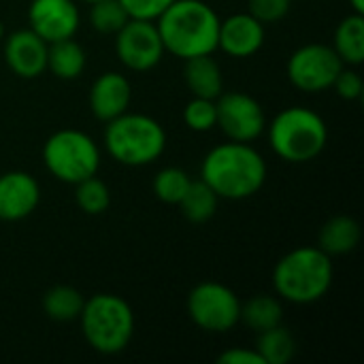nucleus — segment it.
<instances>
[{
	"label": "nucleus",
	"instance_id": "f257e3e1",
	"mask_svg": "<svg viewBox=\"0 0 364 364\" xmlns=\"http://www.w3.org/2000/svg\"><path fill=\"white\" fill-rule=\"evenodd\" d=\"M200 179L226 200H245L267 181V162L252 143L215 145L200 164Z\"/></svg>",
	"mask_w": 364,
	"mask_h": 364
},
{
	"label": "nucleus",
	"instance_id": "f03ea898",
	"mask_svg": "<svg viewBox=\"0 0 364 364\" xmlns=\"http://www.w3.org/2000/svg\"><path fill=\"white\" fill-rule=\"evenodd\" d=\"M166 53L181 60L207 55L218 49L220 17L203 0H175L156 19Z\"/></svg>",
	"mask_w": 364,
	"mask_h": 364
},
{
	"label": "nucleus",
	"instance_id": "7ed1b4c3",
	"mask_svg": "<svg viewBox=\"0 0 364 364\" xmlns=\"http://www.w3.org/2000/svg\"><path fill=\"white\" fill-rule=\"evenodd\" d=\"M335 269L328 254L320 247H296L273 269V288L282 301L311 305L322 301L333 286Z\"/></svg>",
	"mask_w": 364,
	"mask_h": 364
},
{
	"label": "nucleus",
	"instance_id": "20e7f679",
	"mask_svg": "<svg viewBox=\"0 0 364 364\" xmlns=\"http://www.w3.org/2000/svg\"><path fill=\"white\" fill-rule=\"evenodd\" d=\"M269 145L275 156L290 164L316 160L328 143V126L309 107H288L267 124Z\"/></svg>",
	"mask_w": 364,
	"mask_h": 364
},
{
	"label": "nucleus",
	"instance_id": "39448f33",
	"mask_svg": "<svg viewBox=\"0 0 364 364\" xmlns=\"http://www.w3.org/2000/svg\"><path fill=\"white\" fill-rule=\"evenodd\" d=\"M77 320L85 343L105 356L124 352L134 337L132 307L117 294L98 292L92 299H85Z\"/></svg>",
	"mask_w": 364,
	"mask_h": 364
},
{
	"label": "nucleus",
	"instance_id": "423d86ee",
	"mask_svg": "<svg viewBox=\"0 0 364 364\" xmlns=\"http://www.w3.org/2000/svg\"><path fill=\"white\" fill-rule=\"evenodd\" d=\"M105 147L124 166L154 164L166 149V132L158 119L143 113H122L107 122Z\"/></svg>",
	"mask_w": 364,
	"mask_h": 364
},
{
	"label": "nucleus",
	"instance_id": "0eeeda50",
	"mask_svg": "<svg viewBox=\"0 0 364 364\" xmlns=\"http://www.w3.org/2000/svg\"><path fill=\"white\" fill-rule=\"evenodd\" d=\"M45 168L62 183H79L100 168V149L83 130H55L43 145Z\"/></svg>",
	"mask_w": 364,
	"mask_h": 364
},
{
	"label": "nucleus",
	"instance_id": "6e6552de",
	"mask_svg": "<svg viewBox=\"0 0 364 364\" xmlns=\"http://www.w3.org/2000/svg\"><path fill=\"white\" fill-rule=\"evenodd\" d=\"M190 320L205 333H228L239 324L241 301L239 296L220 282L196 284L186 301Z\"/></svg>",
	"mask_w": 364,
	"mask_h": 364
},
{
	"label": "nucleus",
	"instance_id": "1a4fd4ad",
	"mask_svg": "<svg viewBox=\"0 0 364 364\" xmlns=\"http://www.w3.org/2000/svg\"><path fill=\"white\" fill-rule=\"evenodd\" d=\"M346 64L335 53L331 45L309 43L299 47L286 64V75L290 83L307 94H320L333 87L339 70Z\"/></svg>",
	"mask_w": 364,
	"mask_h": 364
},
{
	"label": "nucleus",
	"instance_id": "9d476101",
	"mask_svg": "<svg viewBox=\"0 0 364 364\" xmlns=\"http://www.w3.org/2000/svg\"><path fill=\"white\" fill-rule=\"evenodd\" d=\"M215 126L228 141L252 143L267 130L262 105L245 92H222L215 98Z\"/></svg>",
	"mask_w": 364,
	"mask_h": 364
},
{
	"label": "nucleus",
	"instance_id": "9b49d317",
	"mask_svg": "<svg viewBox=\"0 0 364 364\" xmlns=\"http://www.w3.org/2000/svg\"><path fill=\"white\" fill-rule=\"evenodd\" d=\"M164 53L166 51L156 21L128 19L115 34V55L128 70H151L160 64Z\"/></svg>",
	"mask_w": 364,
	"mask_h": 364
},
{
	"label": "nucleus",
	"instance_id": "f8f14e48",
	"mask_svg": "<svg viewBox=\"0 0 364 364\" xmlns=\"http://www.w3.org/2000/svg\"><path fill=\"white\" fill-rule=\"evenodd\" d=\"M28 23L43 41L55 43L77 34L81 13L77 0H32L28 6Z\"/></svg>",
	"mask_w": 364,
	"mask_h": 364
},
{
	"label": "nucleus",
	"instance_id": "ddd939ff",
	"mask_svg": "<svg viewBox=\"0 0 364 364\" xmlns=\"http://www.w3.org/2000/svg\"><path fill=\"white\" fill-rule=\"evenodd\" d=\"M47 47L34 30L21 28L4 36V62L13 75L21 79H36L47 70Z\"/></svg>",
	"mask_w": 364,
	"mask_h": 364
},
{
	"label": "nucleus",
	"instance_id": "4468645a",
	"mask_svg": "<svg viewBox=\"0 0 364 364\" xmlns=\"http://www.w3.org/2000/svg\"><path fill=\"white\" fill-rule=\"evenodd\" d=\"M41 203V186L26 171H9L0 175V220L19 222L36 211Z\"/></svg>",
	"mask_w": 364,
	"mask_h": 364
},
{
	"label": "nucleus",
	"instance_id": "2eb2a0df",
	"mask_svg": "<svg viewBox=\"0 0 364 364\" xmlns=\"http://www.w3.org/2000/svg\"><path fill=\"white\" fill-rule=\"evenodd\" d=\"M264 23H260L250 13H235L220 19L218 49L230 58H252L264 45Z\"/></svg>",
	"mask_w": 364,
	"mask_h": 364
},
{
	"label": "nucleus",
	"instance_id": "dca6fc26",
	"mask_svg": "<svg viewBox=\"0 0 364 364\" xmlns=\"http://www.w3.org/2000/svg\"><path fill=\"white\" fill-rule=\"evenodd\" d=\"M132 100V85L122 73H102L90 87V109L96 119L111 122L128 111Z\"/></svg>",
	"mask_w": 364,
	"mask_h": 364
},
{
	"label": "nucleus",
	"instance_id": "f3484780",
	"mask_svg": "<svg viewBox=\"0 0 364 364\" xmlns=\"http://www.w3.org/2000/svg\"><path fill=\"white\" fill-rule=\"evenodd\" d=\"M183 62H186L183 79H186V85L192 92V96L215 100L224 92L222 68H220L218 60L213 58V53L196 55V58H190Z\"/></svg>",
	"mask_w": 364,
	"mask_h": 364
},
{
	"label": "nucleus",
	"instance_id": "a211bd4d",
	"mask_svg": "<svg viewBox=\"0 0 364 364\" xmlns=\"http://www.w3.org/2000/svg\"><path fill=\"white\" fill-rule=\"evenodd\" d=\"M360 224L350 215H335L322 228L318 237V247L333 256L352 254L360 243Z\"/></svg>",
	"mask_w": 364,
	"mask_h": 364
},
{
	"label": "nucleus",
	"instance_id": "6ab92c4d",
	"mask_svg": "<svg viewBox=\"0 0 364 364\" xmlns=\"http://www.w3.org/2000/svg\"><path fill=\"white\" fill-rule=\"evenodd\" d=\"M85 64H87L85 49L75 41V36L49 43V47H47V70L53 77H58L62 81L79 79L85 70Z\"/></svg>",
	"mask_w": 364,
	"mask_h": 364
},
{
	"label": "nucleus",
	"instance_id": "aec40b11",
	"mask_svg": "<svg viewBox=\"0 0 364 364\" xmlns=\"http://www.w3.org/2000/svg\"><path fill=\"white\" fill-rule=\"evenodd\" d=\"M346 66H360L364 62V15L352 13L343 17L335 30L331 45Z\"/></svg>",
	"mask_w": 364,
	"mask_h": 364
},
{
	"label": "nucleus",
	"instance_id": "412c9836",
	"mask_svg": "<svg viewBox=\"0 0 364 364\" xmlns=\"http://www.w3.org/2000/svg\"><path fill=\"white\" fill-rule=\"evenodd\" d=\"M282 320H284V305L282 299L273 294H256L245 303H241L239 322H243L254 333H264L273 326H279Z\"/></svg>",
	"mask_w": 364,
	"mask_h": 364
},
{
	"label": "nucleus",
	"instance_id": "4be33fe9",
	"mask_svg": "<svg viewBox=\"0 0 364 364\" xmlns=\"http://www.w3.org/2000/svg\"><path fill=\"white\" fill-rule=\"evenodd\" d=\"M83 294L73 286H51L43 294V311L53 322H75L83 309Z\"/></svg>",
	"mask_w": 364,
	"mask_h": 364
},
{
	"label": "nucleus",
	"instance_id": "5701e85b",
	"mask_svg": "<svg viewBox=\"0 0 364 364\" xmlns=\"http://www.w3.org/2000/svg\"><path fill=\"white\" fill-rule=\"evenodd\" d=\"M218 203H220L218 194L203 179H192L183 198L179 200V207H181V213L188 222L203 224L215 215Z\"/></svg>",
	"mask_w": 364,
	"mask_h": 364
},
{
	"label": "nucleus",
	"instance_id": "b1692460",
	"mask_svg": "<svg viewBox=\"0 0 364 364\" xmlns=\"http://www.w3.org/2000/svg\"><path fill=\"white\" fill-rule=\"evenodd\" d=\"M264 364H288L296 356V339L286 326H273L264 333H258L254 348Z\"/></svg>",
	"mask_w": 364,
	"mask_h": 364
},
{
	"label": "nucleus",
	"instance_id": "393cba45",
	"mask_svg": "<svg viewBox=\"0 0 364 364\" xmlns=\"http://www.w3.org/2000/svg\"><path fill=\"white\" fill-rule=\"evenodd\" d=\"M75 200L79 209L87 215H102L111 205L109 186L96 175L75 183Z\"/></svg>",
	"mask_w": 364,
	"mask_h": 364
},
{
	"label": "nucleus",
	"instance_id": "a878e982",
	"mask_svg": "<svg viewBox=\"0 0 364 364\" xmlns=\"http://www.w3.org/2000/svg\"><path fill=\"white\" fill-rule=\"evenodd\" d=\"M190 183H192V177L183 168L166 166L156 173L151 188H154V194L158 200H162L166 205H179V200L183 198Z\"/></svg>",
	"mask_w": 364,
	"mask_h": 364
},
{
	"label": "nucleus",
	"instance_id": "bb28decb",
	"mask_svg": "<svg viewBox=\"0 0 364 364\" xmlns=\"http://www.w3.org/2000/svg\"><path fill=\"white\" fill-rule=\"evenodd\" d=\"M90 23L100 34H117L130 19L119 0H96L90 4Z\"/></svg>",
	"mask_w": 364,
	"mask_h": 364
},
{
	"label": "nucleus",
	"instance_id": "cd10ccee",
	"mask_svg": "<svg viewBox=\"0 0 364 364\" xmlns=\"http://www.w3.org/2000/svg\"><path fill=\"white\" fill-rule=\"evenodd\" d=\"M183 124L194 132H209L215 128V100L192 96L183 109Z\"/></svg>",
	"mask_w": 364,
	"mask_h": 364
},
{
	"label": "nucleus",
	"instance_id": "c85d7f7f",
	"mask_svg": "<svg viewBox=\"0 0 364 364\" xmlns=\"http://www.w3.org/2000/svg\"><path fill=\"white\" fill-rule=\"evenodd\" d=\"M292 0H250V15L260 23H277L290 13Z\"/></svg>",
	"mask_w": 364,
	"mask_h": 364
},
{
	"label": "nucleus",
	"instance_id": "c756f323",
	"mask_svg": "<svg viewBox=\"0 0 364 364\" xmlns=\"http://www.w3.org/2000/svg\"><path fill=\"white\" fill-rule=\"evenodd\" d=\"M335 92L339 98L352 102V100H358L364 92V81L360 77V73L356 70V66H343L333 83Z\"/></svg>",
	"mask_w": 364,
	"mask_h": 364
},
{
	"label": "nucleus",
	"instance_id": "7c9ffc66",
	"mask_svg": "<svg viewBox=\"0 0 364 364\" xmlns=\"http://www.w3.org/2000/svg\"><path fill=\"white\" fill-rule=\"evenodd\" d=\"M130 19L156 21L175 0H119Z\"/></svg>",
	"mask_w": 364,
	"mask_h": 364
},
{
	"label": "nucleus",
	"instance_id": "2f4dec72",
	"mask_svg": "<svg viewBox=\"0 0 364 364\" xmlns=\"http://www.w3.org/2000/svg\"><path fill=\"white\" fill-rule=\"evenodd\" d=\"M220 364H264L260 354L256 350H245V348H232L220 354Z\"/></svg>",
	"mask_w": 364,
	"mask_h": 364
},
{
	"label": "nucleus",
	"instance_id": "473e14b6",
	"mask_svg": "<svg viewBox=\"0 0 364 364\" xmlns=\"http://www.w3.org/2000/svg\"><path fill=\"white\" fill-rule=\"evenodd\" d=\"M350 4H352L354 13H363L364 15V0H350Z\"/></svg>",
	"mask_w": 364,
	"mask_h": 364
},
{
	"label": "nucleus",
	"instance_id": "72a5a7b5",
	"mask_svg": "<svg viewBox=\"0 0 364 364\" xmlns=\"http://www.w3.org/2000/svg\"><path fill=\"white\" fill-rule=\"evenodd\" d=\"M4 36H6V30H4V23L0 21V41H2Z\"/></svg>",
	"mask_w": 364,
	"mask_h": 364
},
{
	"label": "nucleus",
	"instance_id": "f704fd0d",
	"mask_svg": "<svg viewBox=\"0 0 364 364\" xmlns=\"http://www.w3.org/2000/svg\"><path fill=\"white\" fill-rule=\"evenodd\" d=\"M77 2H85V4H92V2H96V0H77Z\"/></svg>",
	"mask_w": 364,
	"mask_h": 364
}]
</instances>
